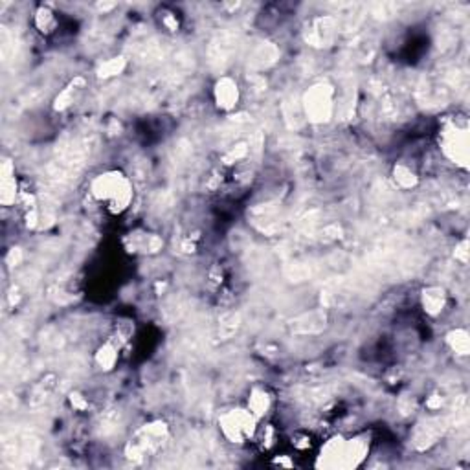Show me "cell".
<instances>
[{
  "label": "cell",
  "instance_id": "obj_1",
  "mask_svg": "<svg viewBox=\"0 0 470 470\" xmlns=\"http://www.w3.org/2000/svg\"><path fill=\"white\" fill-rule=\"evenodd\" d=\"M90 195L99 203H107L112 213H122L133 203V184L120 171H105L90 182Z\"/></svg>",
  "mask_w": 470,
  "mask_h": 470
},
{
  "label": "cell",
  "instance_id": "obj_2",
  "mask_svg": "<svg viewBox=\"0 0 470 470\" xmlns=\"http://www.w3.org/2000/svg\"><path fill=\"white\" fill-rule=\"evenodd\" d=\"M469 122L467 118H450L443 123L439 133V147L445 158L459 168H469L470 160Z\"/></svg>",
  "mask_w": 470,
  "mask_h": 470
},
{
  "label": "cell",
  "instance_id": "obj_3",
  "mask_svg": "<svg viewBox=\"0 0 470 470\" xmlns=\"http://www.w3.org/2000/svg\"><path fill=\"white\" fill-rule=\"evenodd\" d=\"M303 111L309 122L322 125L332 118L335 112V87L331 83H316L303 96Z\"/></svg>",
  "mask_w": 470,
  "mask_h": 470
},
{
  "label": "cell",
  "instance_id": "obj_4",
  "mask_svg": "<svg viewBox=\"0 0 470 470\" xmlns=\"http://www.w3.org/2000/svg\"><path fill=\"white\" fill-rule=\"evenodd\" d=\"M257 421L259 419L252 415L248 408H233L219 417V428L228 441L243 445L244 441L256 436Z\"/></svg>",
  "mask_w": 470,
  "mask_h": 470
},
{
  "label": "cell",
  "instance_id": "obj_5",
  "mask_svg": "<svg viewBox=\"0 0 470 470\" xmlns=\"http://www.w3.org/2000/svg\"><path fill=\"white\" fill-rule=\"evenodd\" d=\"M239 98H241V90L233 77L222 76L221 79H217L213 87V99L221 111H233L237 107Z\"/></svg>",
  "mask_w": 470,
  "mask_h": 470
},
{
  "label": "cell",
  "instance_id": "obj_6",
  "mask_svg": "<svg viewBox=\"0 0 470 470\" xmlns=\"http://www.w3.org/2000/svg\"><path fill=\"white\" fill-rule=\"evenodd\" d=\"M337 35V21L329 15L316 17L307 29V41L313 47H329Z\"/></svg>",
  "mask_w": 470,
  "mask_h": 470
},
{
  "label": "cell",
  "instance_id": "obj_7",
  "mask_svg": "<svg viewBox=\"0 0 470 470\" xmlns=\"http://www.w3.org/2000/svg\"><path fill=\"white\" fill-rule=\"evenodd\" d=\"M343 456H345V439L342 436H337L322 447L316 465L324 469H343Z\"/></svg>",
  "mask_w": 470,
  "mask_h": 470
},
{
  "label": "cell",
  "instance_id": "obj_8",
  "mask_svg": "<svg viewBox=\"0 0 470 470\" xmlns=\"http://www.w3.org/2000/svg\"><path fill=\"white\" fill-rule=\"evenodd\" d=\"M369 452V437L356 436L353 439H345V456H343V469L358 467Z\"/></svg>",
  "mask_w": 470,
  "mask_h": 470
},
{
  "label": "cell",
  "instance_id": "obj_9",
  "mask_svg": "<svg viewBox=\"0 0 470 470\" xmlns=\"http://www.w3.org/2000/svg\"><path fill=\"white\" fill-rule=\"evenodd\" d=\"M421 303L424 313L430 316H439L447 307V292L441 287H426L421 292Z\"/></svg>",
  "mask_w": 470,
  "mask_h": 470
},
{
  "label": "cell",
  "instance_id": "obj_10",
  "mask_svg": "<svg viewBox=\"0 0 470 470\" xmlns=\"http://www.w3.org/2000/svg\"><path fill=\"white\" fill-rule=\"evenodd\" d=\"M270 406H272V395H270V391L267 388L256 386V388L250 391L246 408L252 412V415H256L257 419H263L268 413Z\"/></svg>",
  "mask_w": 470,
  "mask_h": 470
},
{
  "label": "cell",
  "instance_id": "obj_11",
  "mask_svg": "<svg viewBox=\"0 0 470 470\" xmlns=\"http://www.w3.org/2000/svg\"><path fill=\"white\" fill-rule=\"evenodd\" d=\"M120 343L116 338H109L103 345H99V349L96 351V364H98L103 371H111L114 369L118 362V356H120Z\"/></svg>",
  "mask_w": 470,
  "mask_h": 470
},
{
  "label": "cell",
  "instance_id": "obj_12",
  "mask_svg": "<svg viewBox=\"0 0 470 470\" xmlns=\"http://www.w3.org/2000/svg\"><path fill=\"white\" fill-rule=\"evenodd\" d=\"M83 88H85V79H83V77H76L74 81H70L68 85L57 94V98L53 101V109H55V111H64V109H68L70 105L76 101L77 96L81 94Z\"/></svg>",
  "mask_w": 470,
  "mask_h": 470
},
{
  "label": "cell",
  "instance_id": "obj_13",
  "mask_svg": "<svg viewBox=\"0 0 470 470\" xmlns=\"http://www.w3.org/2000/svg\"><path fill=\"white\" fill-rule=\"evenodd\" d=\"M448 348L459 356H467L470 353V338L467 329H454L447 335Z\"/></svg>",
  "mask_w": 470,
  "mask_h": 470
},
{
  "label": "cell",
  "instance_id": "obj_14",
  "mask_svg": "<svg viewBox=\"0 0 470 470\" xmlns=\"http://www.w3.org/2000/svg\"><path fill=\"white\" fill-rule=\"evenodd\" d=\"M35 28L39 29V31L44 35L53 34L55 28H57V18H55V13H53L48 6H41L37 12H35Z\"/></svg>",
  "mask_w": 470,
  "mask_h": 470
},
{
  "label": "cell",
  "instance_id": "obj_15",
  "mask_svg": "<svg viewBox=\"0 0 470 470\" xmlns=\"http://www.w3.org/2000/svg\"><path fill=\"white\" fill-rule=\"evenodd\" d=\"M393 179L395 184L401 187V190H412V187L417 186V174L410 166L406 164H397L393 169Z\"/></svg>",
  "mask_w": 470,
  "mask_h": 470
},
{
  "label": "cell",
  "instance_id": "obj_16",
  "mask_svg": "<svg viewBox=\"0 0 470 470\" xmlns=\"http://www.w3.org/2000/svg\"><path fill=\"white\" fill-rule=\"evenodd\" d=\"M0 200L4 206H12L17 200V179L4 177L0 180Z\"/></svg>",
  "mask_w": 470,
  "mask_h": 470
},
{
  "label": "cell",
  "instance_id": "obj_17",
  "mask_svg": "<svg viewBox=\"0 0 470 470\" xmlns=\"http://www.w3.org/2000/svg\"><path fill=\"white\" fill-rule=\"evenodd\" d=\"M276 59H278V50H276V47H272V44H261V47L257 48L256 55H254V63H256L257 66L265 68L268 64H272Z\"/></svg>",
  "mask_w": 470,
  "mask_h": 470
},
{
  "label": "cell",
  "instance_id": "obj_18",
  "mask_svg": "<svg viewBox=\"0 0 470 470\" xmlns=\"http://www.w3.org/2000/svg\"><path fill=\"white\" fill-rule=\"evenodd\" d=\"M123 68H125V59L114 57V59H109V61H105V63L99 66L98 74L101 77H112V76H118V74H122Z\"/></svg>",
  "mask_w": 470,
  "mask_h": 470
},
{
  "label": "cell",
  "instance_id": "obj_19",
  "mask_svg": "<svg viewBox=\"0 0 470 470\" xmlns=\"http://www.w3.org/2000/svg\"><path fill=\"white\" fill-rule=\"evenodd\" d=\"M246 155H248V147H246V144H239V146H235L224 155V162L233 164L235 160H243Z\"/></svg>",
  "mask_w": 470,
  "mask_h": 470
},
{
  "label": "cell",
  "instance_id": "obj_20",
  "mask_svg": "<svg viewBox=\"0 0 470 470\" xmlns=\"http://www.w3.org/2000/svg\"><path fill=\"white\" fill-rule=\"evenodd\" d=\"M133 331L134 327L131 325V322H120V324L116 325V335H114V338H116L118 342H127L129 338L133 337Z\"/></svg>",
  "mask_w": 470,
  "mask_h": 470
},
{
  "label": "cell",
  "instance_id": "obj_21",
  "mask_svg": "<svg viewBox=\"0 0 470 470\" xmlns=\"http://www.w3.org/2000/svg\"><path fill=\"white\" fill-rule=\"evenodd\" d=\"M456 261H459L461 265H467V263H469V239H463V241L456 246Z\"/></svg>",
  "mask_w": 470,
  "mask_h": 470
},
{
  "label": "cell",
  "instance_id": "obj_22",
  "mask_svg": "<svg viewBox=\"0 0 470 470\" xmlns=\"http://www.w3.org/2000/svg\"><path fill=\"white\" fill-rule=\"evenodd\" d=\"M70 402H72V406H76L77 410H83V408L87 406V402L83 401V397L79 393L70 395Z\"/></svg>",
  "mask_w": 470,
  "mask_h": 470
}]
</instances>
